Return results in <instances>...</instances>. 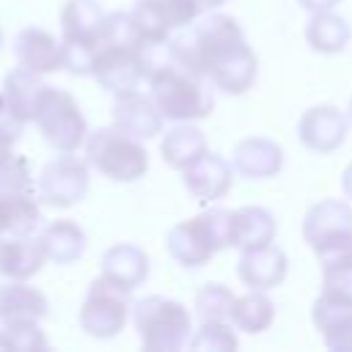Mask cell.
Returning a JSON list of instances; mask_svg holds the SVG:
<instances>
[{
  "label": "cell",
  "instance_id": "cell-1",
  "mask_svg": "<svg viewBox=\"0 0 352 352\" xmlns=\"http://www.w3.org/2000/svg\"><path fill=\"white\" fill-rule=\"evenodd\" d=\"M173 58L195 74L209 77L226 94H245L256 82L258 60L239 22L228 14H206L198 16L184 33L170 41Z\"/></svg>",
  "mask_w": 352,
  "mask_h": 352
},
{
  "label": "cell",
  "instance_id": "cell-2",
  "mask_svg": "<svg viewBox=\"0 0 352 352\" xmlns=\"http://www.w3.org/2000/svg\"><path fill=\"white\" fill-rule=\"evenodd\" d=\"M168 41H146L148 96L168 121H201L214 107V96L206 88L209 77L182 66Z\"/></svg>",
  "mask_w": 352,
  "mask_h": 352
},
{
  "label": "cell",
  "instance_id": "cell-3",
  "mask_svg": "<svg viewBox=\"0 0 352 352\" xmlns=\"http://www.w3.org/2000/svg\"><path fill=\"white\" fill-rule=\"evenodd\" d=\"M91 77H96V82L113 96L138 91L146 80V41L129 11L104 14V25L94 44Z\"/></svg>",
  "mask_w": 352,
  "mask_h": 352
},
{
  "label": "cell",
  "instance_id": "cell-4",
  "mask_svg": "<svg viewBox=\"0 0 352 352\" xmlns=\"http://www.w3.org/2000/svg\"><path fill=\"white\" fill-rule=\"evenodd\" d=\"M132 324L140 344L151 352L184 349L192 338V316L184 302L162 294H148L132 302Z\"/></svg>",
  "mask_w": 352,
  "mask_h": 352
},
{
  "label": "cell",
  "instance_id": "cell-5",
  "mask_svg": "<svg viewBox=\"0 0 352 352\" xmlns=\"http://www.w3.org/2000/svg\"><path fill=\"white\" fill-rule=\"evenodd\" d=\"M302 239L316 253L322 270L352 264V206L341 198H324L305 212Z\"/></svg>",
  "mask_w": 352,
  "mask_h": 352
},
{
  "label": "cell",
  "instance_id": "cell-6",
  "mask_svg": "<svg viewBox=\"0 0 352 352\" xmlns=\"http://www.w3.org/2000/svg\"><path fill=\"white\" fill-rule=\"evenodd\" d=\"M165 248L182 267H204L217 250L231 248V212L209 209L176 223L165 236Z\"/></svg>",
  "mask_w": 352,
  "mask_h": 352
},
{
  "label": "cell",
  "instance_id": "cell-7",
  "mask_svg": "<svg viewBox=\"0 0 352 352\" xmlns=\"http://www.w3.org/2000/svg\"><path fill=\"white\" fill-rule=\"evenodd\" d=\"M85 160L110 182H138L148 170V151L118 126H102L85 138Z\"/></svg>",
  "mask_w": 352,
  "mask_h": 352
},
{
  "label": "cell",
  "instance_id": "cell-8",
  "mask_svg": "<svg viewBox=\"0 0 352 352\" xmlns=\"http://www.w3.org/2000/svg\"><path fill=\"white\" fill-rule=\"evenodd\" d=\"M104 25V11L99 0H66L60 11V41H63V69L72 74H91L94 44Z\"/></svg>",
  "mask_w": 352,
  "mask_h": 352
},
{
  "label": "cell",
  "instance_id": "cell-9",
  "mask_svg": "<svg viewBox=\"0 0 352 352\" xmlns=\"http://www.w3.org/2000/svg\"><path fill=\"white\" fill-rule=\"evenodd\" d=\"M33 121H36L41 138L55 151H77L80 146H85L88 121H85L77 99L69 91L47 85Z\"/></svg>",
  "mask_w": 352,
  "mask_h": 352
},
{
  "label": "cell",
  "instance_id": "cell-10",
  "mask_svg": "<svg viewBox=\"0 0 352 352\" xmlns=\"http://www.w3.org/2000/svg\"><path fill=\"white\" fill-rule=\"evenodd\" d=\"M129 316H132L129 292L118 289L116 283H110L99 275L88 286V294L80 305L77 322L91 338H113L124 330Z\"/></svg>",
  "mask_w": 352,
  "mask_h": 352
},
{
  "label": "cell",
  "instance_id": "cell-11",
  "mask_svg": "<svg viewBox=\"0 0 352 352\" xmlns=\"http://www.w3.org/2000/svg\"><path fill=\"white\" fill-rule=\"evenodd\" d=\"M36 190L38 198L55 209H69L80 204L88 192V160L74 157V151H60L41 168Z\"/></svg>",
  "mask_w": 352,
  "mask_h": 352
},
{
  "label": "cell",
  "instance_id": "cell-12",
  "mask_svg": "<svg viewBox=\"0 0 352 352\" xmlns=\"http://www.w3.org/2000/svg\"><path fill=\"white\" fill-rule=\"evenodd\" d=\"M206 11L204 0H138L129 14L143 41H168L173 30L190 28Z\"/></svg>",
  "mask_w": 352,
  "mask_h": 352
},
{
  "label": "cell",
  "instance_id": "cell-13",
  "mask_svg": "<svg viewBox=\"0 0 352 352\" xmlns=\"http://www.w3.org/2000/svg\"><path fill=\"white\" fill-rule=\"evenodd\" d=\"M346 124L349 118L333 107V104H316L308 107L300 121H297V138L305 148L316 151V154H330L336 151L344 138H346Z\"/></svg>",
  "mask_w": 352,
  "mask_h": 352
},
{
  "label": "cell",
  "instance_id": "cell-14",
  "mask_svg": "<svg viewBox=\"0 0 352 352\" xmlns=\"http://www.w3.org/2000/svg\"><path fill=\"white\" fill-rule=\"evenodd\" d=\"M165 116L160 113V107L154 104L151 96H143L140 91H129L116 96L113 102V126L124 129L126 135L146 140L162 132Z\"/></svg>",
  "mask_w": 352,
  "mask_h": 352
},
{
  "label": "cell",
  "instance_id": "cell-15",
  "mask_svg": "<svg viewBox=\"0 0 352 352\" xmlns=\"http://www.w3.org/2000/svg\"><path fill=\"white\" fill-rule=\"evenodd\" d=\"M16 63L36 74H50L63 69V41H58L44 28H25L14 38Z\"/></svg>",
  "mask_w": 352,
  "mask_h": 352
},
{
  "label": "cell",
  "instance_id": "cell-16",
  "mask_svg": "<svg viewBox=\"0 0 352 352\" xmlns=\"http://www.w3.org/2000/svg\"><path fill=\"white\" fill-rule=\"evenodd\" d=\"M182 173H184L182 182H184L190 195H195L198 201H217L231 190V182H234L236 170L220 154L206 151L192 165H187Z\"/></svg>",
  "mask_w": 352,
  "mask_h": 352
},
{
  "label": "cell",
  "instance_id": "cell-17",
  "mask_svg": "<svg viewBox=\"0 0 352 352\" xmlns=\"http://www.w3.org/2000/svg\"><path fill=\"white\" fill-rule=\"evenodd\" d=\"M311 319L330 349L352 352V302H344L330 294H319L311 308Z\"/></svg>",
  "mask_w": 352,
  "mask_h": 352
},
{
  "label": "cell",
  "instance_id": "cell-18",
  "mask_svg": "<svg viewBox=\"0 0 352 352\" xmlns=\"http://www.w3.org/2000/svg\"><path fill=\"white\" fill-rule=\"evenodd\" d=\"M289 270V258L278 245H264V248H253V250H242L236 272L239 280L248 289H272L278 283H283Z\"/></svg>",
  "mask_w": 352,
  "mask_h": 352
},
{
  "label": "cell",
  "instance_id": "cell-19",
  "mask_svg": "<svg viewBox=\"0 0 352 352\" xmlns=\"http://www.w3.org/2000/svg\"><path fill=\"white\" fill-rule=\"evenodd\" d=\"M44 91H47V82H41V74L28 72L22 66H16L14 72H8L3 77L6 110L19 126L36 118V110H38V102H41Z\"/></svg>",
  "mask_w": 352,
  "mask_h": 352
},
{
  "label": "cell",
  "instance_id": "cell-20",
  "mask_svg": "<svg viewBox=\"0 0 352 352\" xmlns=\"http://www.w3.org/2000/svg\"><path fill=\"white\" fill-rule=\"evenodd\" d=\"M102 278L124 292H132L148 278V256L132 242H118L102 256Z\"/></svg>",
  "mask_w": 352,
  "mask_h": 352
},
{
  "label": "cell",
  "instance_id": "cell-21",
  "mask_svg": "<svg viewBox=\"0 0 352 352\" xmlns=\"http://www.w3.org/2000/svg\"><path fill=\"white\" fill-rule=\"evenodd\" d=\"M41 220L38 190H0V236L33 234Z\"/></svg>",
  "mask_w": 352,
  "mask_h": 352
},
{
  "label": "cell",
  "instance_id": "cell-22",
  "mask_svg": "<svg viewBox=\"0 0 352 352\" xmlns=\"http://www.w3.org/2000/svg\"><path fill=\"white\" fill-rule=\"evenodd\" d=\"M47 311L50 300L28 280H8L0 286V327L16 322H41Z\"/></svg>",
  "mask_w": 352,
  "mask_h": 352
},
{
  "label": "cell",
  "instance_id": "cell-23",
  "mask_svg": "<svg viewBox=\"0 0 352 352\" xmlns=\"http://www.w3.org/2000/svg\"><path fill=\"white\" fill-rule=\"evenodd\" d=\"M231 165L245 179H272L283 168V148L267 138H245L236 143Z\"/></svg>",
  "mask_w": 352,
  "mask_h": 352
},
{
  "label": "cell",
  "instance_id": "cell-24",
  "mask_svg": "<svg viewBox=\"0 0 352 352\" xmlns=\"http://www.w3.org/2000/svg\"><path fill=\"white\" fill-rule=\"evenodd\" d=\"M47 261L38 236H3L0 242V275L8 280H30Z\"/></svg>",
  "mask_w": 352,
  "mask_h": 352
},
{
  "label": "cell",
  "instance_id": "cell-25",
  "mask_svg": "<svg viewBox=\"0 0 352 352\" xmlns=\"http://www.w3.org/2000/svg\"><path fill=\"white\" fill-rule=\"evenodd\" d=\"M278 223L264 206H239L231 212V248L253 250L275 242Z\"/></svg>",
  "mask_w": 352,
  "mask_h": 352
},
{
  "label": "cell",
  "instance_id": "cell-26",
  "mask_svg": "<svg viewBox=\"0 0 352 352\" xmlns=\"http://www.w3.org/2000/svg\"><path fill=\"white\" fill-rule=\"evenodd\" d=\"M209 151L206 146V135L192 126L190 121H176V126H170L160 143V154H162V162L176 168V170H184L187 165H192L198 157H204Z\"/></svg>",
  "mask_w": 352,
  "mask_h": 352
},
{
  "label": "cell",
  "instance_id": "cell-27",
  "mask_svg": "<svg viewBox=\"0 0 352 352\" xmlns=\"http://www.w3.org/2000/svg\"><path fill=\"white\" fill-rule=\"evenodd\" d=\"M38 242L47 253V261L72 264L85 250V231L74 220L63 217V220H52L50 226H44V231L38 234Z\"/></svg>",
  "mask_w": 352,
  "mask_h": 352
},
{
  "label": "cell",
  "instance_id": "cell-28",
  "mask_svg": "<svg viewBox=\"0 0 352 352\" xmlns=\"http://www.w3.org/2000/svg\"><path fill=\"white\" fill-rule=\"evenodd\" d=\"M305 38H308V44H311L314 52L336 55V52H341L349 44L352 28H349V22L344 16H338L333 11H316L308 19Z\"/></svg>",
  "mask_w": 352,
  "mask_h": 352
},
{
  "label": "cell",
  "instance_id": "cell-29",
  "mask_svg": "<svg viewBox=\"0 0 352 352\" xmlns=\"http://www.w3.org/2000/svg\"><path fill=\"white\" fill-rule=\"evenodd\" d=\"M275 319V302L264 294V289H248L245 294L234 297L231 305V324L242 333H264Z\"/></svg>",
  "mask_w": 352,
  "mask_h": 352
},
{
  "label": "cell",
  "instance_id": "cell-30",
  "mask_svg": "<svg viewBox=\"0 0 352 352\" xmlns=\"http://www.w3.org/2000/svg\"><path fill=\"white\" fill-rule=\"evenodd\" d=\"M234 297L228 286L223 283H206L195 294V314L201 322H228L231 319V305Z\"/></svg>",
  "mask_w": 352,
  "mask_h": 352
},
{
  "label": "cell",
  "instance_id": "cell-31",
  "mask_svg": "<svg viewBox=\"0 0 352 352\" xmlns=\"http://www.w3.org/2000/svg\"><path fill=\"white\" fill-rule=\"evenodd\" d=\"M190 349H209V352H228L236 349V336L228 322H201V327L192 333Z\"/></svg>",
  "mask_w": 352,
  "mask_h": 352
},
{
  "label": "cell",
  "instance_id": "cell-32",
  "mask_svg": "<svg viewBox=\"0 0 352 352\" xmlns=\"http://www.w3.org/2000/svg\"><path fill=\"white\" fill-rule=\"evenodd\" d=\"M0 336H3V349H22V352L47 349V338H44L38 322L3 324V327H0Z\"/></svg>",
  "mask_w": 352,
  "mask_h": 352
},
{
  "label": "cell",
  "instance_id": "cell-33",
  "mask_svg": "<svg viewBox=\"0 0 352 352\" xmlns=\"http://www.w3.org/2000/svg\"><path fill=\"white\" fill-rule=\"evenodd\" d=\"M322 292L330 297H338L344 302H352V264L324 267L322 270Z\"/></svg>",
  "mask_w": 352,
  "mask_h": 352
},
{
  "label": "cell",
  "instance_id": "cell-34",
  "mask_svg": "<svg viewBox=\"0 0 352 352\" xmlns=\"http://www.w3.org/2000/svg\"><path fill=\"white\" fill-rule=\"evenodd\" d=\"M19 140V124L8 116L0 118V165L14 157V146Z\"/></svg>",
  "mask_w": 352,
  "mask_h": 352
},
{
  "label": "cell",
  "instance_id": "cell-35",
  "mask_svg": "<svg viewBox=\"0 0 352 352\" xmlns=\"http://www.w3.org/2000/svg\"><path fill=\"white\" fill-rule=\"evenodd\" d=\"M305 11H311V14H316V11H333L341 0H297Z\"/></svg>",
  "mask_w": 352,
  "mask_h": 352
},
{
  "label": "cell",
  "instance_id": "cell-36",
  "mask_svg": "<svg viewBox=\"0 0 352 352\" xmlns=\"http://www.w3.org/2000/svg\"><path fill=\"white\" fill-rule=\"evenodd\" d=\"M341 190H344V195L346 198H352V162L344 168V173H341Z\"/></svg>",
  "mask_w": 352,
  "mask_h": 352
},
{
  "label": "cell",
  "instance_id": "cell-37",
  "mask_svg": "<svg viewBox=\"0 0 352 352\" xmlns=\"http://www.w3.org/2000/svg\"><path fill=\"white\" fill-rule=\"evenodd\" d=\"M3 116H8V110H6V99H3V91H0V118H3ZM8 118H11V116H8Z\"/></svg>",
  "mask_w": 352,
  "mask_h": 352
},
{
  "label": "cell",
  "instance_id": "cell-38",
  "mask_svg": "<svg viewBox=\"0 0 352 352\" xmlns=\"http://www.w3.org/2000/svg\"><path fill=\"white\" fill-rule=\"evenodd\" d=\"M206 3V8H217V6H223L226 0H204Z\"/></svg>",
  "mask_w": 352,
  "mask_h": 352
},
{
  "label": "cell",
  "instance_id": "cell-39",
  "mask_svg": "<svg viewBox=\"0 0 352 352\" xmlns=\"http://www.w3.org/2000/svg\"><path fill=\"white\" fill-rule=\"evenodd\" d=\"M346 118H349V124H352V99H349V107H346Z\"/></svg>",
  "mask_w": 352,
  "mask_h": 352
},
{
  "label": "cell",
  "instance_id": "cell-40",
  "mask_svg": "<svg viewBox=\"0 0 352 352\" xmlns=\"http://www.w3.org/2000/svg\"><path fill=\"white\" fill-rule=\"evenodd\" d=\"M0 47H3V28H0Z\"/></svg>",
  "mask_w": 352,
  "mask_h": 352
},
{
  "label": "cell",
  "instance_id": "cell-41",
  "mask_svg": "<svg viewBox=\"0 0 352 352\" xmlns=\"http://www.w3.org/2000/svg\"><path fill=\"white\" fill-rule=\"evenodd\" d=\"M0 242H3V236H0Z\"/></svg>",
  "mask_w": 352,
  "mask_h": 352
}]
</instances>
